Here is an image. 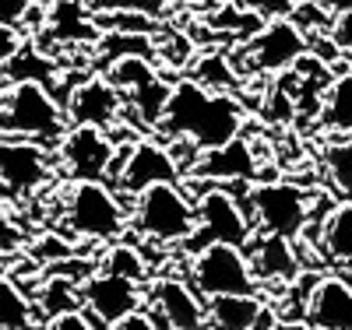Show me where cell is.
Masks as SVG:
<instances>
[{
	"label": "cell",
	"mask_w": 352,
	"mask_h": 330,
	"mask_svg": "<svg viewBox=\"0 0 352 330\" xmlns=\"http://www.w3.org/2000/svg\"><path fill=\"white\" fill-rule=\"evenodd\" d=\"M187 187H194L197 193V232L190 235L194 250L208 246V243L250 246V239L257 235V225L236 193L226 187H208V179H194V176H187Z\"/></svg>",
	"instance_id": "obj_5"
},
{
	"label": "cell",
	"mask_w": 352,
	"mask_h": 330,
	"mask_svg": "<svg viewBox=\"0 0 352 330\" xmlns=\"http://www.w3.org/2000/svg\"><path fill=\"white\" fill-rule=\"evenodd\" d=\"M46 330H102V327L88 316L85 309H67L60 316H50V327Z\"/></svg>",
	"instance_id": "obj_34"
},
{
	"label": "cell",
	"mask_w": 352,
	"mask_h": 330,
	"mask_svg": "<svg viewBox=\"0 0 352 330\" xmlns=\"http://www.w3.org/2000/svg\"><path fill=\"white\" fill-rule=\"evenodd\" d=\"M32 260H36V267H50V263H56V260H67V257H74L78 253V246L71 243V239H60V235H46V239H39V243H32Z\"/></svg>",
	"instance_id": "obj_30"
},
{
	"label": "cell",
	"mask_w": 352,
	"mask_h": 330,
	"mask_svg": "<svg viewBox=\"0 0 352 330\" xmlns=\"http://www.w3.org/2000/svg\"><path fill=\"white\" fill-rule=\"evenodd\" d=\"M194 74H197L201 84L215 88V92H229V88L236 84V71L226 64V56H222V53H208V56H204L201 64L194 67Z\"/></svg>",
	"instance_id": "obj_29"
},
{
	"label": "cell",
	"mask_w": 352,
	"mask_h": 330,
	"mask_svg": "<svg viewBox=\"0 0 352 330\" xmlns=\"http://www.w3.org/2000/svg\"><path fill=\"white\" fill-rule=\"evenodd\" d=\"M166 8L169 0H96V11H134L148 18H162Z\"/></svg>",
	"instance_id": "obj_31"
},
{
	"label": "cell",
	"mask_w": 352,
	"mask_h": 330,
	"mask_svg": "<svg viewBox=\"0 0 352 330\" xmlns=\"http://www.w3.org/2000/svg\"><path fill=\"white\" fill-rule=\"evenodd\" d=\"M36 11V0H0V25H25Z\"/></svg>",
	"instance_id": "obj_35"
},
{
	"label": "cell",
	"mask_w": 352,
	"mask_h": 330,
	"mask_svg": "<svg viewBox=\"0 0 352 330\" xmlns=\"http://www.w3.org/2000/svg\"><path fill=\"white\" fill-rule=\"evenodd\" d=\"M328 8L338 14V11H352V0H328Z\"/></svg>",
	"instance_id": "obj_39"
},
{
	"label": "cell",
	"mask_w": 352,
	"mask_h": 330,
	"mask_svg": "<svg viewBox=\"0 0 352 330\" xmlns=\"http://www.w3.org/2000/svg\"><path fill=\"white\" fill-rule=\"evenodd\" d=\"M102 271H113V274H124L131 281H141V285H148L152 271H148V260H144L141 246L127 243V239H116V243L106 246L102 260H99Z\"/></svg>",
	"instance_id": "obj_25"
},
{
	"label": "cell",
	"mask_w": 352,
	"mask_h": 330,
	"mask_svg": "<svg viewBox=\"0 0 352 330\" xmlns=\"http://www.w3.org/2000/svg\"><path fill=\"white\" fill-rule=\"evenodd\" d=\"M180 176H184V169L166 144L141 137V141L120 144V152L113 158V169H109V183L124 197H138L141 190H148L155 183H176Z\"/></svg>",
	"instance_id": "obj_9"
},
{
	"label": "cell",
	"mask_w": 352,
	"mask_h": 330,
	"mask_svg": "<svg viewBox=\"0 0 352 330\" xmlns=\"http://www.w3.org/2000/svg\"><path fill=\"white\" fill-rule=\"evenodd\" d=\"M21 243H25V235H21V225H18V222L11 218V211H8L4 197H0V253L14 257V253L21 250Z\"/></svg>",
	"instance_id": "obj_33"
},
{
	"label": "cell",
	"mask_w": 352,
	"mask_h": 330,
	"mask_svg": "<svg viewBox=\"0 0 352 330\" xmlns=\"http://www.w3.org/2000/svg\"><path fill=\"white\" fill-rule=\"evenodd\" d=\"M236 4L254 11L264 21H272V18H292V11L300 8V0H236Z\"/></svg>",
	"instance_id": "obj_32"
},
{
	"label": "cell",
	"mask_w": 352,
	"mask_h": 330,
	"mask_svg": "<svg viewBox=\"0 0 352 330\" xmlns=\"http://www.w3.org/2000/svg\"><path fill=\"white\" fill-rule=\"evenodd\" d=\"M64 225L71 239L85 243H116L131 228V211L109 179H78L64 193Z\"/></svg>",
	"instance_id": "obj_3"
},
{
	"label": "cell",
	"mask_w": 352,
	"mask_h": 330,
	"mask_svg": "<svg viewBox=\"0 0 352 330\" xmlns=\"http://www.w3.org/2000/svg\"><path fill=\"white\" fill-rule=\"evenodd\" d=\"M307 320L317 330H352V281L320 274L307 306Z\"/></svg>",
	"instance_id": "obj_18"
},
{
	"label": "cell",
	"mask_w": 352,
	"mask_h": 330,
	"mask_svg": "<svg viewBox=\"0 0 352 330\" xmlns=\"http://www.w3.org/2000/svg\"><path fill=\"white\" fill-rule=\"evenodd\" d=\"M144 298L148 295H144L141 281H131L113 271H92L81 281V309L102 330H109L120 320H127L131 313H138L144 306Z\"/></svg>",
	"instance_id": "obj_13"
},
{
	"label": "cell",
	"mask_w": 352,
	"mask_h": 330,
	"mask_svg": "<svg viewBox=\"0 0 352 330\" xmlns=\"http://www.w3.org/2000/svg\"><path fill=\"white\" fill-rule=\"evenodd\" d=\"M320 162H324L328 183L338 197L352 200V137H338L331 144H324L320 152Z\"/></svg>",
	"instance_id": "obj_26"
},
{
	"label": "cell",
	"mask_w": 352,
	"mask_h": 330,
	"mask_svg": "<svg viewBox=\"0 0 352 330\" xmlns=\"http://www.w3.org/2000/svg\"><path fill=\"white\" fill-rule=\"evenodd\" d=\"M240 127H243L240 99L232 92H215V88L201 84L197 78L173 84L166 116L159 123V130L169 141H190L201 152L240 137Z\"/></svg>",
	"instance_id": "obj_1"
},
{
	"label": "cell",
	"mask_w": 352,
	"mask_h": 330,
	"mask_svg": "<svg viewBox=\"0 0 352 330\" xmlns=\"http://www.w3.org/2000/svg\"><path fill=\"white\" fill-rule=\"evenodd\" d=\"M116 152H120V144L113 141L109 130L67 127V134L53 148V158H56V172L67 183H78V179H109Z\"/></svg>",
	"instance_id": "obj_10"
},
{
	"label": "cell",
	"mask_w": 352,
	"mask_h": 330,
	"mask_svg": "<svg viewBox=\"0 0 352 330\" xmlns=\"http://www.w3.org/2000/svg\"><path fill=\"white\" fill-rule=\"evenodd\" d=\"M317 4H328V0H317Z\"/></svg>",
	"instance_id": "obj_41"
},
{
	"label": "cell",
	"mask_w": 352,
	"mask_h": 330,
	"mask_svg": "<svg viewBox=\"0 0 352 330\" xmlns=\"http://www.w3.org/2000/svg\"><path fill=\"white\" fill-rule=\"evenodd\" d=\"M60 43V46H81V43H99L102 28L96 21V8L85 0H50L46 8V25L39 32V43Z\"/></svg>",
	"instance_id": "obj_16"
},
{
	"label": "cell",
	"mask_w": 352,
	"mask_h": 330,
	"mask_svg": "<svg viewBox=\"0 0 352 330\" xmlns=\"http://www.w3.org/2000/svg\"><path fill=\"white\" fill-rule=\"evenodd\" d=\"M36 306L46 316H60L67 309H81V281L64 278V274H43L39 278Z\"/></svg>",
	"instance_id": "obj_24"
},
{
	"label": "cell",
	"mask_w": 352,
	"mask_h": 330,
	"mask_svg": "<svg viewBox=\"0 0 352 330\" xmlns=\"http://www.w3.org/2000/svg\"><path fill=\"white\" fill-rule=\"evenodd\" d=\"M162 330H208V298L184 278H155L144 288Z\"/></svg>",
	"instance_id": "obj_14"
},
{
	"label": "cell",
	"mask_w": 352,
	"mask_h": 330,
	"mask_svg": "<svg viewBox=\"0 0 352 330\" xmlns=\"http://www.w3.org/2000/svg\"><path fill=\"white\" fill-rule=\"evenodd\" d=\"M50 152L53 148L39 141L0 137V193H8L11 200L39 193L56 172V158Z\"/></svg>",
	"instance_id": "obj_11"
},
{
	"label": "cell",
	"mask_w": 352,
	"mask_h": 330,
	"mask_svg": "<svg viewBox=\"0 0 352 330\" xmlns=\"http://www.w3.org/2000/svg\"><path fill=\"white\" fill-rule=\"evenodd\" d=\"M190 285L204 295H254L261 292V278L254 271V260L247 246H232V243H208L194 250L190 257Z\"/></svg>",
	"instance_id": "obj_6"
},
{
	"label": "cell",
	"mask_w": 352,
	"mask_h": 330,
	"mask_svg": "<svg viewBox=\"0 0 352 330\" xmlns=\"http://www.w3.org/2000/svg\"><path fill=\"white\" fill-rule=\"evenodd\" d=\"M39 306L14 278L0 274V330H36Z\"/></svg>",
	"instance_id": "obj_21"
},
{
	"label": "cell",
	"mask_w": 352,
	"mask_h": 330,
	"mask_svg": "<svg viewBox=\"0 0 352 330\" xmlns=\"http://www.w3.org/2000/svg\"><path fill=\"white\" fill-rule=\"evenodd\" d=\"M264 313L261 292L208 298V330H254Z\"/></svg>",
	"instance_id": "obj_20"
},
{
	"label": "cell",
	"mask_w": 352,
	"mask_h": 330,
	"mask_svg": "<svg viewBox=\"0 0 352 330\" xmlns=\"http://www.w3.org/2000/svg\"><path fill=\"white\" fill-rule=\"evenodd\" d=\"M106 78L120 88L124 106L134 113V119H138L144 130H155L162 123L169 95H173V84L159 78V71L152 67V56L131 53V56L113 60Z\"/></svg>",
	"instance_id": "obj_7"
},
{
	"label": "cell",
	"mask_w": 352,
	"mask_h": 330,
	"mask_svg": "<svg viewBox=\"0 0 352 330\" xmlns=\"http://www.w3.org/2000/svg\"><path fill=\"white\" fill-rule=\"evenodd\" d=\"M109 330H162V327H159V320H155L152 313L138 309V313H131L127 320H120V323L109 327Z\"/></svg>",
	"instance_id": "obj_37"
},
{
	"label": "cell",
	"mask_w": 352,
	"mask_h": 330,
	"mask_svg": "<svg viewBox=\"0 0 352 330\" xmlns=\"http://www.w3.org/2000/svg\"><path fill=\"white\" fill-rule=\"evenodd\" d=\"M131 225L144 243H190V235L197 232V200L176 183H155L134 197Z\"/></svg>",
	"instance_id": "obj_4"
},
{
	"label": "cell",
	"mask_w": 352,
	"mask_h": 330,
	"mask_svg": "<svg viewBox=\"0 0 352 330\" xmlns=\"http://www.w3.org/2000/svg\"><path fill=\"white\" fill-rule=\"evenodd\" d=\"M331 39H335L342 49H352V11H338V14H335Z\"/></svg>",
	"instance_id": "obj_36"
},
{
	"label": "cell",
	"mask_w": 352,
	"mask_h": 330,
	"mask_svg": "<svg viewBox=\"0 0 352 330\" xmlns=\"http://www.w3.org/2000/svg\"><path fill=\"white\" fill-rule=\"evenodd\" d=\"M194 179H212V183H250L257 176V158L250 152V144L232 137L219 148H208V152H201L194 169L187 172Z\"/></svg>",
	"instance_id": "obj_17"
},
{
	"label": "cell",
	"mask_w": 352,
	"mask_h": 330,
	"mask_svg": "<svg viewBox=\"0 0 352 330\" xmlns=\"http://www.w3.org/2000/svg\"><path fill=\"white\" fill-rule=\"evenodd\" d=\"M4 74H8V81H46V84H53L56 67L43 56V46L36 49V46L25 43L11 64H4Z\"/></svg>",
	"instance_id": "obj_27"
},
{
	"label": "cell",
	"mask_w": 352,
	"mask_h": 330,
	"mask_svg": "<svg viewBox=\"0 0 352 330\" xmlns=\"http://www.w3.org/2000/svg\"><path fill=\"white\" fill-rule=\"evenodd\" d=\"M320 123L331 134L352 137V71L338 74L320 99Z\"/></svg>",
	"instance_id": "obj_23"
},
{
	"label": "cell",
	"mask_w": 352,
	"mask_h": 330,
	"mask_svg": "<svg viewBox=\"0 0 352 330\" xmlns=\"http://www.w3.org/2000/svg\"><path fill=\"white\" fill-rule=\"evenodd\" d=\"M8 263H11V257H8V253H0V274L8 271Z\"/></svg>",
	"instance_id": "obj_40"
},
{
	"label": "cell",
	"mask_w": 352,
	"mask_h": 330,
	"mask_svg": "<svg viewBox=\"0 0 352 330\" xmlns=\"http://www.w3.org/2000/svg\"><path fill=\"white\" fill-rule=\"evenodd\" d=\"M275 330H317L310 320H278Z\"/></svg>",
	"instance_id": "obj_38"
},
{
	"label": "cell",
	"mask_w": 352,
	"mask_h": 330,
	"mask_svg": "<svg viewBox=\"0 0 352 330\" xmlns=\"http://www.w3.org/2000/svg\"><path fill=\"white\" fill-rule=\"evenodd\" d=\"M243 204L257 225V232H272V235H285L296 239L303 235V228L310 225L314 211H310V193L296 183H257L247 187Z\"/></svg>",
	"instance_id": "obj_8"
},
{
	"label": "cell",
	"mask_w": 352,
	"mask_h": 330,
	"mask_svg": "<svg viewBox=\"0 0 352 330\" xmlns=\"http://www.w3.org/2000/svg\"><path fill=\"white\" fill-rule=\"evenodd\" d=\"M99 53L113 64V60L131 56V53H138V56H155V46H152L148 36H141V32H106Z\"/></svg>",
	"instance_id": "obj_28"
},
{
	"label": "cell",
	"mask_w": 352,
	"mask_h": 330,
	"mask_svg": "<svg viewBox=\"0 0 352 330\" xmlns=\"http://www.w3.org/2000/svg\"><path fill=\"white\" fill-rule=\"evenodd\" d=\"M67 127V109L46 81H11V88L0 95V137H21L56 148Z\"/></svg>",
	"instance_id": "obj_2"
},
{
	"label": "cell",
	"mask_w": 352,
	"mask_h": 330,
	"mask_svg": "<svg viewBox=\"0 0 352 330\" xmlns=\"http://www.w3.org/2000/svg\"><path fill=\"white\" fill-rule=\"evenodd\" d=\"M320 253L338 267H352V200L338 204L320 228Z\"/></svg>",
	"instance_id": "obj_22"
},
{
	"label": "cell",
	"mask_w": 352,
	"mask_h": 330,
	"mask_svg": "<svg viewBox=\"0 0 352 330\" xmlns=\"http://www.w3.org/2000/svg\"><path fill=\"white\" fill-rule=\"evenodd\" d=\"M250 260H254V271L261 281H292L300 274V260L296 250H292V239L285 235H272V232H257L247 246Z\"/></svg>",
	"instance_id": "obj_19"
},
{
	"label": "cell",
	"mask_w": 352,
	"mask_h": 330,
	"mask_svg": "<svg viewBox=\"0 0 352 330\" xmlns=\"http://www.w3.org/2000/svg\"><path fill=\"white\" fill-rule=\"evenodd\" d=\"M64 109H67V123L71 127H102V130H113L124 116V95L109 78H85L71 88V95L64 99Z\"/></svg>",
	"instance_id": "obj_15"
},
{
	"label": "cell",
	"mask_w": 352,
	"mask_h": 330,
	"mask_svg": "<svg viewBox=\"0 0 352 330\" xmlns=\"http://www.w3.org/2000/svg\"><path fill=\"white\" fill-rule=\"evenodd\" d=\"M310 53V36L292 18H272L247 43V67L257 74H278L296 67Z\"/></svg>",
	"instance_id": "obj_12"
}]
</instances>
